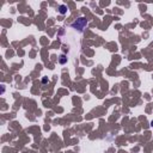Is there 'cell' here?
<instances>
[{"instance_id":"obj_1","label":"cell","mask_w":153,"mask_h":153,"mask_svg":"<svg viewBox=\"0 0 153 153\" xmlns=\"http://www.w3.org/2000/svg\"><path fill=\"white\" fill-rule=\"evenodd\" d=\"M86 25H88V19H86L85 17H79L71 24L72 28L74 30H77V31H79V32H83L84 29L86 28Z\"/></svg>"},{"instance_id":"obj_5","label":"cell","mask_w":153,"mask_h":153,"mask_svg":"<svg viewBox=\"0 0 153 153\" xmlns=\"http://www.w3.org/2000/svg\"><path fill=\"white\" fill-rule=\"evenodd\" d=\"M151 126H152V127H153V121H152V122H151Z\"/></svg>"},{"instance_id":"obj_3","label":"cell","mask_w":153,"mask_h":153,"mask_svg":"<svg viewBox=\"0 0 153 153\" xmlns=\"http://www.w3.org/2000/svg\"><path fill=\"white\" fill-rule=\"evenodd\" d=\"M59 12L61 13V15H66V12H67V6L61 5V6L59 7Z\"/></svg>"},{"instance_id":"obj_2","label":"cell","mask_w":153,"mask_h":153,"mask_svg":"<svg viewBox=\"0 0 153 153\" xmlns=\"http://www.w3.org/2000/svg\"><path fill=\"white\" fill-rule=\"evenodd\" d=\"M59 62L61 63V65H65L66 62H67V56L63 55V54H61V55L59 56Z\"/></svg>"},{"instance_id":"obj_4","label":"cell","mask_w":153,"mask_h":153,"mask_svg":"<svg viewBox=\"0 0 153 153\" xmlns=\"http://www.w3.org/2000/svg\"><path fill=\"white\" fill-rule=\"evenodd\" d=\"M42 82H43V83H47V82H48V79H47V78H43V79H42Z\"/></svg>"}]
</instances>
